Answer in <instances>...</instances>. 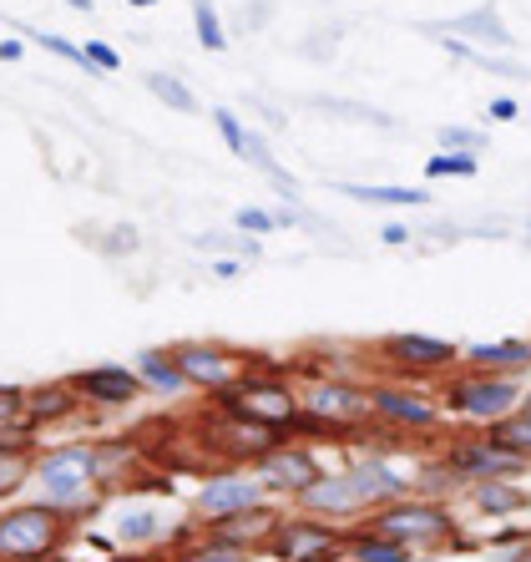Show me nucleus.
<instances>
[{
	"instance_id": "48",
	"label": "nucleus",
	"mask_w": 531,
	"mask_h": 562,
	"mask_svg": "<svg viewBox=\"0 0 531 562\" xmlns=\"http://www.w3.org/2000/svg\"><path fill=\"white\" fill-rule=\"evenodd\" d=\"M66 5H71V11H81V15L97 11V0H66Z\"/></svg>"
},
{
	"instance_id": "30",
	"label": "nucleus",
	"mask_w": 531,
	"mask_h": 562,
	"mask_svg": "<svg viewBox=\"0 0 531 562\" xmlns=\"http://www.w3.org/2000/svg\"><path fill=\"white\" fill-rule=\"evenodd\" d=\"M481 431L492 436L496 446H506V451H517V457L531 461V411H511V416L492 420V426H481Z\"/></svg>"
},
{
	"instance_id": "1",
	"label": "nucleus",
	"mask_w": 531,
	"mask_h": 562,
	"mask_svg": "<svg viewBox=\"0 0 531 562\" xmlns=\"http://www.w3.org/2000/svg\"><path fill=\"white\" fill-rule=\"evenodd\" d=\"M213 411L238 416V420H248V426H263V431H273V436H289L298 411H304V395L294 391V380H289L284 370H244L228 391L213 395Z\"/></svg>"
},
{
	"instance_id": "31",
	"label": "nucleus",
	"mask_w": 531,
	"mask_h": 562,
	"mask_svg": "<svg viewBox=\"0 0 531 562\" xmlns=\"http://www.w3.org/2000/svg\"><path fill=\"white\" fill-rule=\"evenodd\" d=\"M143 81H147V92H152L162 106H172V112H188V117H193V112H197V97H193V87H188V81H178V77H172V71H147Z\"/></svg>"
},
{
	"instance_id": "25",
	"label": "nucleus",
	"mask_w": 531,
	"mask_h": 562,
	"mask_svg": "<svg viewBox=\"0 0 531 562\" xmlns=\"http://www.w3.org/2000/svg\"><path fill=\"white\" fill-rule=\"evenodd\" d=\"M132 467H137V446H127V441L97 446V486H102V492H112V486H122V492H137V476H132Z\"/></svg>"
},
{
	"instance_id": "7",
	"label": "nucleus",
	"mask_w": 531,
	"mask_h": 562,
	"mask_svg": "<svg viewBox=\"0 0 531 562\" xmlns=\"http://www.w3.org/2000/svg\"><path fill=\"white\" fill-rule=\"evenodd\" d=\"M441 401L436 395H426L420 385H410V380H370V420H380V426H389V431L400 436H430L441 431Z\"/></svg>"
},
{
	"instance_id": "14",
	"label": "nucleus",
	"mask_w": 531,
	"mask_h": 562,
	"mask_svg": "<svg viewBox=\"0 0 531 562\" xmlns=\"http://www.w3.org/2000/svg\"><path fill=\"white\" fill-rule=\"evenodd\" d=\"M298 512H309V517H325V522H360L370 502L360 497V486L350 482V471H319V482L304 486L294 497Z\"/></svg>"
},
{
	"instance_id": "9",
	"label": "nucleus",
	"mask_w": 531,
	"mask_h": 562,
	"mask_svg": "<svg viewBox=\"0 0 531 562\" xmlns=\"http://www.w3.org/2000/svg\"><path fill=\"white\" fill-rule=\"evenodd\" d=\"M304 411H314V416H325L329 426H339V431H360L364 420H370V380H354V375H319L304 385Z\"/></svg>"
},
{
	"instance_id": "41",
	"label": "nucleus",
	"mask_w": 531,
	"mask_h": 562,
	"mask_svg": "<svg viewBox=\"0 0 531 562\" xmlns=\"http://www.w3.org/2000/svg\"><path fill=\"white\" fill-rule=\"evenodd\" d=\"M81 52H87V61L102 71V77H112V71H122V52L117 46H106V41H81Z\"/></svg>"
},
{
	"instance_id": "50",
	"label": "nucleus",
	"mask_w": 531,
	"mask_h": 562,
	"mask_svg": "<svg viewBox=\"0 0 531 562\" xmlns=\"http://www.w3.org/2000/svg\"><path fill=\"white\" fill-rule=\"evenodd\" d=\"M127 5H137V11H147V5H157V0H127Z\"/></svg>"
},
{
	"instance_id": "51",
	"label": "nucleus",
	"mask_w": 531,
	"mask_h": 562,
	"mask_svg": "<svg viewBox=\"0 0 531 562\" xmlns=\"http://www.w3.org/2000/svg\"><path fill=\"white\" fill-rule=\"evenodd\" d=\"M521 411H531V385H527V395H521Z\"/></svg>"
},
{
	"instance_id": "35",
	"label": "nucleus",
	"mask_w": 531,
	"mask_h": 562,
	"mask_svg": "<svg viewBox=\"0 0 531 562\" xmlns=\"http://www.w3.org/2000/svg\"><path fill=\"white\" fill-rule=\"evenodd\" d=\"M319 112H329V117H350V122H370V127H385L395 132V122L385 117V112H375V106H360V102H339V97H309Z\"/></svg>"
},
{
	"instance_id": "19",
	"label": "nucleus",
	"mask_w": 531,
	"mask_h": 562,
	"mask_svg": "<svg viewBox=\"0 0 531 562\" xmlns=\"http://www.w3.org/2000/svg\"><path fill=\"white\" fill-rule=\"evenodd\" d=\"M461 370H486V375H531V340L461 345Z\"/></svg>"
},
{
	"instance_id": "49",
	"label": "nucleus",
	"mask_w": 531,
	"mask_h": 562,
	"mask_svg": "<svg viewBox=\"0 0 531 562\" xmlns=\"http://www.w3.org/2000/svg\"><path fill=\"white\" fill-rule=\"evenodd\" d=\"M102 562H147L143 552H117V558H102Z\"/></svg>"
},
{
	"instance_id": "39",
	"label": "nucleus",
	"mask_w": 531,
	"mask_h": 562,
	"mask_svg": "<svg viewBox=\"0 0 531 562\" xmlns=\"http://www.w3.org/2000/svg\"><path fill=\"white\" fill-rule=\"evenodd\" d=\"M197 249H203V254H244V259H259L263 244H259V238H248V234H238V238L197 234Z\"/></svg>"
},
{
	"instance_id": "23",
	"label": "nucleus",
	"mask_w": 531,
	"mask_h": 562,
	"mask_svg": "<svg viewBox=\"0 0 531 562\" xmlns=\"http://www.w3.org/2000/svg\"><path fill=\"white\" fill-rule=\"evenodd\" d=\"M339 198L354 203H375V209H430L436 198L426 188H400V183H335Z\"/></svg>"
},
{
	"instance_id": "2",
	"label": "nucleus",
	"mask_w": 531,
	"mask_h": 562,
	"mask_svg": "<svg viewBox=\"0 0 531 562\" xmlns=\"http://www.w3.org/2000/svg\"><path fill=\"white\" fill-rule=\"evenodd\" d=\"M41 502L66 517H81L102 502V486H97V446L87 441H66L52 451H36V476Z\"/></svg>"
},
{
	"instance_id": "21",
	"label": "nucleus",
	"mask_w": 531,
	"mask_h": 562,
	"mask_svg": "<svg viewBox=\"0 0 531 562\" xmlns=\"http://www.w3.org/2000/svg\"><path fill=\"white\" fill-rule=\"evenodd\" d=\"M445 31L461 41H481L486 52H511V46H517V36H511V26L501 21L496 5H476V11L455 15V21H445Z\"/></svg>"
},
{
	"instance_id": "40",
	"label": "nucleus",
	"mask_w": 531,
	"mask_h": 562,
	"mask_svg": "<svg viewBox=\"0 0 531 562\" xmlns=\"http://www.w3.org/2000/svg\"><path fill=\"white\" fill-rule=\"evenodd\" d=\"M234 228L248 238H269L279 234V218H273V209H253V203H244V209L234 213Z\"/></svg>"
},
{
	"instance_id": "18",
	"label": "nucleus",
	"mask_w": 531,
	"mask_h": 562,
	"mask_svg": "<svg viewBox=\"0 0 531 562\" xmlns=\"http://www.w3.org/2000/svg\"><path fill=\"white\" fill-rule=\"evenodd\" d=\"M279 522H284V512H279V502L269 497V502H259V507H248V512H234V517H223V522H207L203 532H207V537H218V542H228V548L263 552Z\"/></svg>"
},
{
	"instance_id": "38",
	"label": "nucleus",
	"mask_w": 531,
	"mask_h": 562,
	"mask_svg": "<svg viewBox=\"0 0 531 562\" xmlns=\"http://www.w3.org/2000/svg\"><path fill=\"white\" fill-rule=\"evenodd\" d=\"M207 117H213V127H218L223 147H228L234 157H244V137H248V127H244V117H238L234 106H213Z\"/></svg>"
},
{
	"instance_id": "17",
	"label": "nucleus",
	"mask_w": 531,
	"mask_h": 562,
	"mask_svg": "<svg viewBox=\"0 0 531 562\" xmlns=\"http://www.w3.org/2000/svg\"><path fill=\"white\" fill-rule=\"evenodd\" d=\"M344 471H350V482L360 486V497L370 502V512L385 507V502H400V497H410V492H415V476H405L395 461L375 457V451H360V457H354Z\"/></svg>"
},
{
	"instance_id": "26",
	"label": "nucleus",
	"mask_w": 531,
	"mask_h": 562,
	"mask_svg": "<svg viewBox=\"0 0 531 562\" xmlns=\"http://www.w3.org/2000/svg\"><path fill=\"white\" fill-rule=\"evenodd\" d=\"M36 476V441H5L0 446V497H15Z\"/></svg>"
},
{
	"instance_id": "47",
	"label": "nucleus",
	"mask_w": 531,
	"mask_h": 562,
	"mask_svg": "<svg viewBox=\"0 0 531 562\" xmlns=\"http://www.w3.org/2000/svg\"><path fill=\"white\" fill-rule=\"evenodd\" d=\"M263 21H269V5H263V0H259V5L248 11V26H263Z\"/></svg>"
},
{
	"instance_id": "13",
	"label": "nucleus",
	"mask_w": 531,
	"mask_h": 562,
	"mask_svg": "<svg viewBox=\"0 0 531 562\" xmlns=\"http://www.w3.org/2000/svg\"><path fill=\"white\" fill-rule=\"evenodd\" d=\"M344 542V532L339 527H329L325 517H309V512H289L284 522L273 527V537H269V558L273 562H309L314 552H329V548H339Z\"/></svg>"
},
{
	"instance_id": "22",
	"label": "nucleus",
	"mask_w": 531,
	"mask_h": 562,
	"mask_svg": "<svg viewBox=\"0 0 531 562\" xmlns=\"http://www.w3.org/2000/svg\"><path fill=\"white\" fill-rule=\"evenodd\" d=\"M466 497L481 517H521L531 507V492L521 482H471Z\"/></svg>"
},
{
	"instance_id": "12",
	"label": "nucleus",
	"mask_w": 531,
	"mask_h": 562,
	"mask_svg": "<svg viewBox=\"0 0 531 562\" xmlns=\"http://www.w3.org/2000/svg\"><path fill=\"white\" fill-rule=\"evenodd\" d=\"M172 360H178L182 380H188V391H203L207 401L218 391H228L238 375H244V360L234 350H223L213 340H182L172 345Z\"/></svg>"
},
{
	"instance_id": "24",
	"label": "nucleus",
	"mask_w": 531,
	"mask_h": 562,
	"mask_svg": "<svg viewBox=\"0 0 531 562\" xmlns=\"http://www.w3.org/2000/svg\"><path fill=\"white\" fill-rule=\"evenodd\" d=\"M132 370H137V380H143L152 395H168V401H172V395L188 391V380H182L172 350H157V345H152V350H143L137 360H132Z\"/></svg>"
},
{
	"instance_id": "27",
	"label": "nucleus",
	"mask_w": 531,
	"mask_h": 562,
	"mask_svg": "<svg viewBox=\"0 0 531 562\" xmlns=\"http://www.w3.org/2000/svg\"><path fill=\"white\" fill-rule=\"evenodd\" d=\"M344 542H350V562H415V552L405 548V542L380 537V532H370V527L344 532Z\"/></svg>"
},
{
	"instance_id": "4",
	"label": "nucleus",
	"mask_w": 531,
	"mask_h": 562,
	"mask_svg": "<svg viewBox=\"0 0 531 562\" xmlns=\"http://www.w3.org/2000/svg\"><path fill=\"white\" fill-rule=\"evenodd\" d=\"M360 527H370V532L380 537H395V542H405L410 552H426L436 548V542H451L455 537V512L445 507V502H430V497H400V502H385V507L364 512Z\"/></svg>"
},
{
	"instance_id": "15",
	"label": "nucleus",
	"mask_w": 531,
	"mask_h": 562,
	"mask_svg": "<svg viewBox=\"0 0 531 562\" xmlns=\"http://www.w3.org/2000/svg\"><path fill=\"white\" fill-rule=\"evenodd\" d=\"M273 441H279V436L263 431V426H248V420H238V416L207 411V451L223 457V467H253Z\"/></svg>"
},
{
	"instance_id": "37",
	"label": "nucleus",
	"mask_w": 531,
	"mask_h": 562,
	"mask_svg": "<svg viewBox=\"0 0 531 562\" xmlns=\"http://www.w3.org/2000/svg\"><path fill=\"white\" fill-rule=\"evenodd\" d=\"M31 41H36L41 52H52V56H61V61H71V66H81V71H87V77H102V71H97V66L87 61V52H81L77 41H66V36H56V31H26Z\"/></svg>"
},
{
	"instance_id": "20",
	"label": "nucleus",
	"mask_w": 531,
	"mask_h": 562,
	"mask_svg": "<svg viewBox=\"0 0 531 562\" xmlns=\"http://www.w3.org/2000/svg\"><path fill=\"white\" fill-rule=\"evenodd\" d=\"M77 411H81V395L71 380H41V385H31V426H36V431L61 426V420H71Z\"/></svg>"
},
{
	"instance_id": "29",
	"label": "nucleus",
	"mask_w": 531,
	"mask_h": 562,
	"mask_svg": "<svg viewBox=\"0 0 531 562\" xmlns=\"http://www.w3.org/2000/svg\"><path fill=\"white\" fill-rule=\"evenodd\" d=\"M0 431L5 436H36V426H31V391L26 385H0Z\"/></svg>"
},
{
	"instance_id": "28",
	"label": "nucleus",
	"mask_w": 531,
	"mask_h": 562,
	"mask_svg": "<svg viewBox=\"0 0 531 562\" xmlns=\"http://www.w3.org/2000/svg\"><path fill=\"white\" fill-rule=\"evenodd\" d=\"M162 512L157 507H132V512H122L117 517V542L122 548H157L162 542Z\"/></svg>"
},
{
	"instance_id": "44",
	"label": "nucleus",
	"mask_w": 531,
	"mask_h": 562,
	"mask_svg": "<svg viewBox=\"0 0 531 562\" xmlns=\"http://www.w3.org/2000/svg\"><path fill=\"white\" fill-rule=\"evenodd\" d=\"M380 238H385L389 249H405V244H415V228H410V223H385V228H380Z\"/></svg>"
},
{
	"instance_id": "36",
	"label": "nucleus",
	"mask_w": 531,
	"mask_h": 562,
	"mask_svg": "<svg viewBox=\"0 0 531 562\" xmlns=\"http://www.w3.org/2000/svg\"><path fill=\"white\" fill-rule=\"evenodd\" d=\"M436 143H441L445 153H486L492 137H486L481 127H466V122H445V127L436 132Z\"/></svg>"
},
{
	"instance_id": "46",
	"label": "nucleus",
	"mask_w": 531,
	"mask_h": 562,
	"mask_svg": "<svg viewBox=\"0 0 531 562\" xmlns=\"http://www.w3.org/2000/svg\"><path fill=\"white\" fill-rule=\"evenodd\" d=\"M213 274H218V279H238V274H244V259H218V263H213Z\"/></svg>"
},
{
	"instance_id": "33",
	"label": "nucleus",
	"mask_w": 531,
	"mask_h": 562,
	"mask_svg": "<svg viewBox=\"0 0 531 562\" xmlns=\"http://www.w3.org/2000/svg\"><path fill=\"white\" fill-rule=\"evenodd\" d=\"M441 178H481V153H430L426 157V183H441Z\"/></svg>"
},
{
	"instance_id": "16",
	"label": "nucleus",
	"mask_w": 531,
	"mask_h": 562,
	"mask_svg": "<svg viewBox=\"0 0 531 562\" xmlns=\"http://www.w3.org/2000/svg\"><path fill=\"white\" fill-rule=\"evenodd\" d=\"M71 385H77V395L87 401V406H97V411L132 406V401H143V391H147L132 366H91V370H77V375H71Z\"/></svg>"
},
{
	"instance_id": "8",
	"label": "nucleus",
	"mask_w": 531,
	"mask_h": 562,
	"mask_svg": "<svg viewBox=\"0 0 531 562\" xmlns=\"http://www.w3.org/2000/svg\"><path fill=\"white\" fill-rule=\"evenodd\" d=\"M380 366L389 370L395 380H436V375H451L461 370V345L451 340H436V335H420V329H400V335H385L375 345Z\"/></svg>"
},
{
	"instance_id": "32",
	"label": "nucleus",
	"mask_w": 531,
	"mask_h": 562,
	"mask_svg": "<svg viewBox=\"0 0 531 562\" xmlns=\"http://www.w3.org/2000/svg\"><path fill=\"white\" fill-rule=\"evenodd\" d=\"M168 562H253V552L244 548H228V542H218V537H193L188 548H178Z\"/></svg>"
},
{
	"instance_id": "5",
	"label": "nucleus",
	"mask_w": 531,
	"mask_h": 562,
	"mask_svg": "<svg viewBox=\"0 0 531 562\" xmlns=\"http://www.w3.org/2000/svg\"><path fill=\"white\" fill-rule=\"evenodd\" d=\"M66 527L71 517L46 502H21V507H5L0 512V562H41L61 552L66 542Z\"/></svg>"
},
{
	"instance_id": "3",
	"label": "nucleus",
	"mask_w": 531,
	"mask_h": 562,
	"mask_svg": "<svg viewBox=\"0 0 531 562\" xmlns=\"http://www.w3.org/2000/svg\"><path fill=\"white\" fill-rule=\"evenodd\" d=\"M527 375H486V370H451L441 385V411L466 426H492V420L521 411Z\"/></svg>"
},
{
	"instance_id": "6",
	"label": "nucleus",
	"mask_w": 531,
	"mask_h": 562,
	"mask_svg": "<svg viewBox=\"0 0 531 562\" xmlns=\"http://www.w3.org/2000/svg\"><path fill=\"white\" fill-rule=\"evenodd\" d=\"M441 467L451 471L461 486H471V482H521V476H531V461L517 457V451H506V446H496L481 426L476 431H461V436H445Z\"/></svg>"
},
{
	"instance_id": "34",
	"label": "nucleus",
	"mask_w": 531,
	"mask_h": 562,
	"mask_svg": "<svg viewBox=\"0 0 531 562\" xmlns=\"http://www.w3.org/2000/svg\"><path fill=\"white\" fill-rule=\"evenodd\" d=\"M193 31L203 41V52H228V31H223V15L213 0H193Z\"/></svg>"
},
{
	"instance_id": "11",
	"label": "nucleus",
	"mask_w": 531,
	"mask_h": 562,
	"mask_svg": "<svg viewBox=\"0 0 531 562\" xmlns=\"http://www.w3.org/2000/svg\"><path fill=\"white\" fill-rule=\"evenodd\" d=\"M269 502V492L259 486V476L248 467H218V471H203V482L193 492V512L203 522H223V517H234V512H248Z\"/></svg>"
},
{
	"instance_id": "10",
	"label": "nucleus",
	"mask_w": 531,
	"mask_h": 562,
	"mask_svg": "<svg viewBox=\"0 0 531 562\" xmlns=\"http://www.w3.org/2000/svg\"><path fill=\"white\" fill-rule=\"evenodd\" d=\"M253 476H259V486L269 492V497H289L294 502L304 486L319 482V471H325V461L314 457L304 441H289V436H279V441L263 451L259 461H253Z\"/></svg>"
},
{
	"instance_id": "43",
	"label": "nucleus",
	"mask_w": 531,
	"mask_h": 562,
	"mask_svg": "<svg viewBox=\"0 0 531 562\" xmlns=\"http://www.w3.org/2000/svg\"><path fill=\"white\" fill-rule=\"evenodd\" d=\"M486 117H492V122H517L521 117L517 97H492V102H486Z\"/></svg>"
},
{
	"instance_id": "42",
	"label": "nucleus",
	"mask_w": 531,
	"mask_h": 562,
	"mask_svg": "<svg viewBox=\"0 0 531 562\" xmlns=\"http://www.w3.org/2000/svg\"><path fill=\"white\" fill-rule=\"evenodd\" d=\"M106 244H102V254H137L143 249V234L132 228V223H117V228H106Z\"/></svg>"
},
{
	"instance_id": "45",
	"label": "nucleus",
	"mask_w": 531,
	"mask_h": 562,
	"mask_svg": "<svg viewBox=\"0 0 531 562\" xmlns=\"http://www.w3.org/2000/svg\"><path fill=\"white\" fill-rule=\"evenodd\" d=\"M21 56H26V41H15V36L0 41V61H21Z\"/></svg>"
}]
</instances>
